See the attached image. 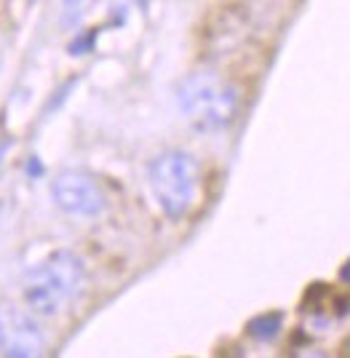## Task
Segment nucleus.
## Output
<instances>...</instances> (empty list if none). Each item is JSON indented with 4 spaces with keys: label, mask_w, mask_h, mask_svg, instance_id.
<instances>
[{
    "label": "nucleus",
    "mask_w": 350,
    "mask_h": 358,
    "mask_svg": "<svg viewBox=\"0 0 350 358\" xmlns=\"http://www.w3.org/2000/svg\"><path fill=\"white\" fill-rule=\"evenodd\" d=\"M27 171H30V174H35V177H38V174H43V166H41V161H38L35 155H32L30 164H27Z\"/></svg>",
    "instance_id": "0eeeda50"
},
{
    "label": "nucleus",
    "mask_w": 350,
    "mask_h": 358,
    "mask_svg": "<svg viewBox=\"0 0 350 358\" xmlns=\"http://www.w3.org/2000/svg\"><path fill=\"white\" fill-rule=\"evenodd\" d=\"M147 177H150L152 195L166 217L182 220L190 214L200 190V169L193 155L180 150L161 152L158 158H152Z\"/></svg>",
    "instance_id": "7ed1b4c3"
},
{
    "label": "nucleus",
    "mask_w": 350,
    "mask_h": 358,
    "mask_svg": "<svg viewBox=\"0 0 350 358\" xmlns=\"http://www.w3.org/2000/svg\"><path fill=\"white\" fill-rule=\"evenodd\" d=\"M57 206L73 217H96L105 209V195L99 185L83 171H61L51 185Z\"/></svg>",
    "instance_id": "39448f33"
},
{
    "label": "nucleus",
    "mask_w": 350,
    "mask_h": 358,
    "mask_svg": "<svg viewBox=\"0 0 350 358\" xmlns=\"http://www.w3.org/2000/svg\"><path fill=\"white\" fill-rule=\"evenodd\" d=\"M278 329H281V315H259V318H254L251 324H249V331L254 334V337H259V340H270V337H275L278 334Z\"/></svg>",
    "instance_id": "423d86ee"
},
{
    "label": "nucleus",
    "mask_w": 350,
    "mask_h": 358,
    "mask_svg": "<svg viewBox=\"0 0 350 358\" xmlns=\"http://www.w3.org/2000/svg\"><path fill=\"white\" fill-rule=\"evenodd\" d=\"M83 262L67 249L48 254L24 278V302L35 315H57L83 289Z\"/></svg>",
    "instance_id": "f257e3e1"
},
{
    "label": "nucleus",
    "mask_w": 350,
    "mask_h": 358,
    "mask_svg": "<svg viewBox=\"0 0 350 358\" xmlns=\"http://www.w3.org/2000/svg\"><path fill=\"white\" fill-rule=\"evenodd\" d=\"M180 107L184 120L196 131H222L238 113V94L228 80L214 73H196L184 78L180 86Z\"/></svg>",
    "instance_id": "f03ea898"
},
{
    "label": "nucleus",
    "mask_w": 350,
    "mask_h": 358,
    "mask_svg": "<svg viewBox=\"0 0 350 358\" xmlns=\"http://www.w3.org/2000/svg\"><path fill=\"white\" fill-rule=\"evenodd\" d=\"M46 337L30 313L16 308L14 302H0V350L14 358L41 356Z\"/></svg>",
    "instance_id": "20e7f679"
}]
</instances>
